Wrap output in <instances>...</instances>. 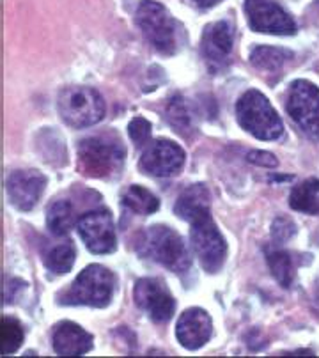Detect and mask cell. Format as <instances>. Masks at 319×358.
Here are the masks:
<instances>
[{
  "label": "cell",
  "mask_w": 319,
  "mask_h": 358,
  "mask_svg": "<svg viewBox=\"0 0 319 358\" xmlns=\"http://www.w3.org/2000/svg\"><path fill=\"white\" fill-rule=\"evenodd\" d=\"M236 119L247 134L261 141H275L284 134V124L277 110L259 91H247L236 103Z\"/></svg>",
  "instance_id": "cell-4"
},
{
  "label": "cell",
  "mask_w": 319,
  "mask_h": 358,
  "mask_svg": "<svg viewBox=\"0 0 319 358\" xmlns=\"http://www.w3.org/2000/svg\"><path fill=\"white\" fill-rule=\"evenodd\" d=\"M128 134L129 138L135 142V145H144L151 138V124H149L148 119L135 117L129 121Z\"/></svg>",
  "instance_id": "cell-26"
},
{
  "label": "cell",
  "mask_w": 319,
  "mask_h": 358,
  "mask_svg": "<svg viewBox=\"0 0 319 358\" xmlns=\"http://www.w3.org/2000/svg\"><path fill=\"white\" fill-rule=\"evenodd\" d=\"M285 108L292 121L312 141H319V89L312 82H292Z\"/></svg>",
  "instance_id": "cell-7"
},
{
  "label": "cell",
  "mask_w": 319,
  "mask_h": 358,
  "mask_svg": "<svg viewBox=\"0 0 319 358\" xmlns=\"http://www.w3.org/2000/svg\"><path fill=\"white\" fill-rule=\"evenodd\" d=\"M271 233L274 238L278 241H285L295 234V224H292L289 218L281 217L274 222V227H271Z\"/></svg>",
  "instance_id": "cell-27"
},
{
  "label": "cell",
  "mask_w": 319,
  "mask_h": 358,
  "mask_svg": "<svg viewBox=\"0 0 319 358\" xmlns=\"http://www.w3.org/2000/svg\"><path fill=\"white\" fill-rule=\"evenodd\" d=\"M234 32L229 22H215L202 32V55L211 71H218L229 62Z\"/></svg>",
  "instance_id": "cell-13"
},
{
  "label": "cell",
  "mask_w": 319,
  "mask_h": 358,
  "mask_svg": "<svg viewBox=\"0 0 319 358\" xmlns=\"http://www.w3.org/2000/svg\"><path fill=\"white\" fill-rule=\"evenodd\" d=\"M289 206L309 215H319V179H307L291 192Z\"/></svg>",
  "instance_id": "cell-18"
},
{
  "label": "cell",
  "mask_w": 319,
  "mask_h": 358,
  "mask_svg": "<svg viewBox=\"0 0 319 358\" xmlns=\"http://www.w3.org/2000/svg\"><path fill=\"white\" fill-rule=\"evenodd\" d=\"M57 108L62 121L71 128L94 126L105 117V101L96 89L71 85L59 94Z\"/></svg>",
  "instance_id": "cell-5"
},
{
  "label": "cell",
  "mask_w": 319,
  "mask_h": 358,
  "mask_svg": "<svg viewBox=\"0 0 319 358\" xmlns=\"http://www.w3.org/2000/svg\"><path fill=\"white\" fill-rule=\"evenodd\" d=\"M78 234L92 254H111L115 250V229L111 211L94 210L78 220Z\"/></svg>",
  "instance_id": "cell-11"
},
{
  "label": "cell",
  "mask_w": 319,
  "mask_h": 358,
  "mask_svg": "<svg viewBox=\"0 0 319 358\" xmlns=\"http://www.w3.org/2000/svg\"><path fill=\"white\" fill-rule=\"evenodd\" d=\"M248 162H252L254 165H259V167H266V169H275L278 165V160L274 157V155H271V152L259 151V149L248 152Z\"/></svg>",
  "instance_id": "cell-28"
},
{
  "label": "cell",
  "mask_w": 319,
  "mask_h": 358,
  "mask_svg": "<svg viewBox=\"0 0 319 358\" xmlns=\"http://www.w3.org/2000/svg\"><path fill=\"white\" fill-rule=\"evenodd\" d=\"M122 206L128 208L129 211L137 215H151L155 211H158L160 201L153 192H149L148 188L139 187V185H132V187L126 188V192L122 194Z\"/></svg>",
  "instance_id": "cell-19"
},
{
  "label": "cell",
  "mask_w": 319,
  "mask_h": 358,
  "mask_svg": "<svg viewBox=\"0 0 319 358\" xmlns=\"http://www.w3.org/2000/svg\"><path fill=\"white\" fill-rule=\"evenodd\" d=\"M167 121L171 122V126L179 135H185V137H188L190 131L194 130V128H192L190 112H188L185 99L179 98V96H174V98L171 99V103H169Z\"/></svg>",
  "instance_id": "cell-24"
},
{
  "label": "cell",
  "mask_w": 319,
  "mask_h": 358,
  "mask_svg": "<svg viewBox=\"0 0 319 358\" xmlns=\"http://www.w3.org/2000/svg\"><path fill=\"white\" fill-rule=\"evenodd\" d=\"M141 257L162 264L174 273H185L192 266V255L183 238L167 225H151L137 240Z\"/></svg>",
  "instance_id": "cell-1"
},
{
  "label": "cell",
  "mask_w": 319,
  "mask_h": 358,
  "mask_svg": "<svg viewBox=\"0 0 319 358\" xmlns=\"http://www.w3.org/2000/svg\"><path fill=\"white\" fill-rule=\"evenodd\" d=\"M266 259H268V266H270L275 280L282 287H291L292 280H295V268H292L291 255L282 250H270L266 255Z\"/></svg>",
  "instance_id": "cell-22"
},
{
  "label": "cell",
  "mask_w": 319,
  "mask_h": 358,
  "mask_svg": "<svg viewBox=\"0 0 319 358\" xmlns=\"http://www.w3.org/2000/svg\"><path fill=\"white\" fill-rule=\"evenodd\" d=\"M53 351L61 357H80L92 350V336L73 321H62L52 336Z\"/></svg>",
  "instance_id": "cell-16"
},
{
  "label": "cell",
  "mask_w": 319,
  "mask_h": 358,
  "mask_svg": "<svg viewBox=\"0 0 319 358\" xmlns=\"http://www.w3.org/2000/svg\"><path fill=\"white\" fill-rule=\"evenodd\" d=\"M211 330L213 323L209 314L204 309L192 307V309H186L179 317L176 336L183 348L194 351L208 343L211 337Z\"/></svg>",
  "instance_id": "cell-15"
},
{
  "label": "cell",
  "mask_w": 319,
  "mask_h": 358,
  "mask_svg": "<svg viewBox=\"0 0 319 358\" xmlns=\"http://www.w3.org/2000/svg\"><path fill=\"white\" fill-rule=\"evenodd\" d=\"M292 59V52L275 46H257L252 50L250 62L262 71H278L284 64Z\"/></svg>",
  "instance_id": "cell-21"
},
{
  "label": "cell",
  "mask_w": 319,
  "mask_h": 358,
  "mask_svg": "<svg viewBox=\"0 0 319 358\" xmlns=\"http://www.w3.org/2000/svg\"><path fill=\"white\" fill-rule=\"evenodd\" d=\"M190 241L199 263L208 273H217L224 266L225 255H227V243L218 231L217 224L213 222L211 215L192 222Z\"/></svg>",
  "instance_id": "cell-8"
},
{
  "label": "cell",
  "mask_w": 319,
  "mask_h": 358,
  "mask_svg": "<svg viewBox=\"0 0 319 358\" xmlns=\"http://www.w3.org/2000/svg\"><path fill=\"white\" fill-rule=\"evenodd\" d=\"M46 225H48L50 233L55 236H66L75 225V210H73L71 202L57 201L50 204L46 211Z\"/></svg>",
  "instance_id": "cell-20"
},
{
  "label": "cell",
  "mask_w": 319,
  "mask_h": 358,
  "mask_svg": "<svg viewBox=\"0 0 319 358\" xmlns=\"http://www.w3.org/2000/svg\"><path fill=\"white\" fill-rule=\"evenodd\" d=\"M115 289V277L111 270L99 264H91L73 280L71 286L59 294L62 305H87L103 309L112 301Z\"/></svg>",
  "instance_id": "cell-3"
},
{
  "label": "cell",
  "mask_w": 319,
  "mask_h": 358,
  "mask_svg": "<svg viewBox=\"0 0 319 358\" xmlns=\"http://www.w3.org/2000/svg\"><path fill=\"white\" fill-rule=\"evenodd\" d=\"M46 187V178L38 171H16L8 178V195L20 211H31L38 204Z\"/></svg>",
  "instance_id": "cell-14"
},
{
  "label": "cell",
  "mask_w": 319,
  "mask_h": 358,
  "mask_svg": "<svg viewBox=\"0 0 319 358\" xmlns=\"http://www.w3.org/2000/svg\"><path fill=\"white\" fill-rule=\"evenodd\" d=\"M137 23L144 38L165 55L176 54L179 45V25L171 13L155 0H142L137 9Z\"/></svg>",
  "instance_id": "cell-6"
},
{
  "label": "cell",
  "mask_w": 319,
  "mask_h": 358,
  "mask_svg": "<svg viewBox=\"0 0 319 358\" xmlns=\"http://www.w3.org/2000/svg\"><path fill=\"white\" fill-rule=\"evenodd\" d=\"M125 157V145L112 135H94L78 144V169L87 178H112L119 174Z\"/></svg>",
  "instance_id": "cell-2"
},
{
  "label": "cell",
  "mask_w": 319,
  "mask_h": 358,
  "mask_svg": "<svg viewBox=\"0 0 319 358\" xmlns=\"http://www.w3.org/2000/svg\"><path fill=\"white\" fill-rule=\"evenodd\" d=\"M174 213L186 222H195L209 215V192L204 185H192L178 197Z\"/></svg>",
  "instance_id": "cell-17"
},
{
  "label": "cell",
  "mask_w": 319,
  "mask_h": 358,
  "mask_svg": "<svg viewBox=\"0 0 319 358\" xmlns=\"http://www.w3.org/2000/svg\"><path fill=\"white\" fill-rule=\"evenodd\" d=\"M248 25L262 34L291 36L297 32V23L275 0H245Z\"/></svg>",
  "instance_id": "cell-9"
},
{
  "label": "cell",
  "mask_w": 319,
  "mask_h": 358,
  "mask_svg": "<svg viewBox=\"0 0 319 358\" xmlns=\"http://www.w3.org/2000/svg\"><path fill=\"white\" fill-rule=\"evenodd\" d=\"M0 343H2V355H11L20 350L23 343V328L13 317H2L0 327Z\"/></svg>",
  "instance_id": "cell-25"
},
{
  "label": "cell",
  "mask_w": 319,
  "mask_h": 358,
  "mask_svg": "<svg viewBox=\"0 0 319 358\" xmlns=\"http://www.w3.org/2000/svg\"><path fill=\"white\" fill-rule=\"evenodd\" d=\"M75 259V247L71 243H62L46 252L45 266L53 273H68V271H71Z\"/></svg>",
  "instance_id": "cell-23"
},
{
  "label": "cell",
  "mask_w": 319,
  "mask_h": 358,
  "mask_svg": "<svg viewBox=\"0 0 319 358\" xmlns=\"http://www.w3.org/2000/svg\"><path fill=\"white\" fill-rule=\"evenodd\" d=\"M194 2L199 6V8L208 9V8H213V6H217L220 0H194Z\"/></svg>",
  "instance_id": "cell-29"
},
{
  "label": "cell",
  "mask_w": 319,
  "mask_h": 358,
  "mask_svg": "<svg viewBox=\"0 0 319 358\" xmlns=\"http://www.w3.org/2000/svg\"><path fill=\"white\" fill-rule=\"evenodd\" d=\"M185 165V151L172 141L158 138L144 149L141 157V169L149 176L171 178Z\"/></svg>",
  "instance_id": "cell-12"
},
{
  "label": "cell",
  "mask_w": 319,
  "mask_h": 358,
  "mask_svg": "<svg viewBox=\"0 0 319 358\" xmlns=\"http://www.w3.org/2000/svg\"><path fill=\"white\" fill-rule=\"evenodd\" d=\"M133 298L139 309L144 310L155 323H167L176 309L171 291L160 278L146 277L133 287Z\"/></svg>",
  "instance_id": "cell-10"
}]
</instances>
